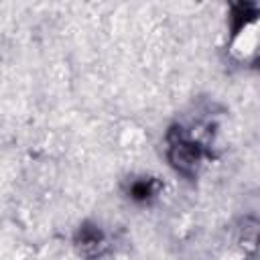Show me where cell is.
Returning <instances> with one entry per match:
<instances>
[{"instance_id": "1", "label": "cell", "mask_w": 260, "mask_h": 260, "mask_svg": "<svg viewBox=\"0 0 260 260\" xmlns=\"http://www.w3.org/2000/svg\"><path fill=\"white\" fill-rule=\"evenodd\" d=\"M169 158H171V162H173V167H175L177 171L189 175V173H193L195 167H197L199 152H197V148H195L191 142H187V140H177V142H173V146H171V150H169Z\"/></svg>"}, {"instance_id": "2", "label": "cell", "mask_w": 260, "mask_h": 260, "mask_svg": "<svg viewBox=\"0 0 260 260\" xmlns=\"http://www.w3.org/2000/svg\"><path fill=\"white\" fill-rule=\"evenodd\" d=\"M102 244V234L98 230H91V228H83L81 234H79V246L85 250V252H95L98 246Z\"/></svg>"}]
</instances>
